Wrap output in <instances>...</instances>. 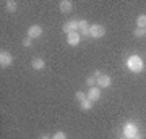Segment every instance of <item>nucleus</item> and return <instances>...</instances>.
<instances>
[{"mask_svg":"<svg viewBox=\"0 0 146 139\" xmlns=\"http://www.w3.org/2000/svg\"><path fill=\"white\" fill-rule=\"evenodd\" d=\"M125 63H127V68L131 73H141L145 70V62H143V58L140 55H130V57L127 58Z\"/></svg>","mask_w":146,"mask_h":139,"instance_id":"f257e3e1","label":"nucleus"},{"mask_svg":"<svg viewBox=\"0 0 146 139\" xmlns=\"http://www.w3.org/2000/svg\"><path fill=\"white\" fill-rule=\"evenodd\" d=\"M106 36V28L102 24H98V23H94L91 24L89 28V37H94V39H101V37Z\"/></svg>","mask_w":146,"mask_h":139,"instance_id":"f03ea898","label":"nucleus"},{"mask_svg":"<svg viewBox=\"0 0 146 139\" xmlns=\"http://www.w3.org/2000/svg\"><path fill=\"white\" fill-rule=\"evenodd\" d=\"M62 29H63V32L65 34H70V32H76L80 29V21L78 20H70V21H67V23H63V26H62Z\"/></svg>","mask_w":146,"mask_h":139,"instance_id":"7ed1b4c3","label":"nucleus"},{"mask_svg":"<svg viewBox=\"0 0 146 139\" xmlns=\"http://www.w3.org/2000/svg\"><path fill=\"white\" fill-rule=\"evenodd\" d=\"M138 134V126H136L135 123H131V121H128V123L123 126V136L128 139H133Z\"/></svg>","mask_w":146,"mask_h":139,"instance_id":"20e7f679","label":"nucleus"},{"mask_svg":"<svg viewBox=\"0 0 146 139\" xmlns=\"http://www.w3.org/2000/svg\"><path fill=\"white\" fill-rule=\"evenodd\" d=\"M11 63H13V55L10 52H7V50L0 52V67L7 68V67H10Z\"/></svg>","mask_w":146,"mask_h":139,"instance_id":"39448f33","label":"nucleus"},{"mask_svg":"<svg viewBox=\"0 0 146 139\" xmlns=\"http://www.w3.org/2000/svg\"><path fill=\"white\" fill-rule=\"evenodd\" d=\"M42 36V26L39 24H33L28 28V36L29 39H37V37H41Z\"/></svg>","mask_w":146,"mask_h":139,"instance_id":"423d86ee","label":"nucleus"},{"mask_svg":"<svg viewBox=\"0 0 146 139\" xmlns=\"http://www.w3.org/2000/svg\"><path fill=\"white\" fill-rule=\"evenodd\" d=\"M80 41H81V34H80L78 31L76 32H70L67 36V44L68 45H72V47H76L80 44Z\"/></svg>","mask_w":146,"mask_h":139,"instance_id":"0eeeda50","label":"nucleus"},{"mask_svg":"<svg viewBox=\"0 0 146 139\" xmlns=\"http://www.w3.org/2000/svg\"><path fill=\"white\" fill-rule=\"evenodd\" d=\"M86 96H88L89 100H93V102H96V100H99L101 99V88H89L88 92H86Z\"/></svg>","mask_w":146,"mask_h":139,"instance_id":"6e6552de","label":"nucleus"},{"mask_svg":"<svg viewBox=\"0 0 146 139\" xmlns=\"http://www.w3.org/2000/svg\"><path fill=\"white\" fill-rule=\"evenodd\" d=\"M110 84H112V79L109 74H101L98 78V88H110Z\"/></svg>","mask_w":146,"mask_h":139,"instance_id":"1a4fd4ad","label":"nucleus"},{"mask_svg":"<svg viewBox=\"0 0 146 139\" xmlns=\"http://www.w3.org/2000/svg\"><path fill=\"white\" fill-rule=\"evenodd\" d=\"M89 28H91V24H89L86 20H80V29H78V32L81 34V36H88L89 37Z\"/></svg>","mask_w":146,"mask_h":139,"instance_id":"9d476101","label":"nucleus"},{"mask_svg":"<svg viewBox=\"0 0 146 139\" xmlns=\"http://www.w3.org/2000/svg\"><path fill=\"white\" fill-rule=\"evenodd\" d=\"M58 7H60V11L62 13H70V11H73V3L70 0H62L58 3Z\"/></svg>","mask_w":146,"mask_h":139,"instance_id":"9b49d317","label":"nucleus"},{"mask_svg":"<svg viewBox=\"0 0 146 139\" xmlns=\"http://www.w3.org/2000/svg\"><path fill=\"white\" fill-rule=\"evenodd\" d=\"M31 67L34 68V70H37V71H41V70H44V67H46V62L42 60V58L36 57L31 60Z\"/></svg>","mask_w":146,"mask_h":139,"instance_id":"f8f14e48","label":"nucleus"},{"mask_svg":"<svg viewBox=\"0 0 146 139\" xmlns=\"http://www.w3.org/2000/svg\"><path fill=\"white\" fill-rule=\"evenodd\" d=\"M5 8H7V11L13 13V11H16V8H18V3H16L15 0H7L5 2Z\"/></svg>","mask_w":146,"mask_h":139,"instance_id":"ddd939ff","label":"nucleus"},{"mask_svg":"<svg viewBox=\"0 0 146 139\" xmlns=\"http://www.w3.org/2000/svg\"><path fill=\"white\" fill-rule=\"evenodd\" d=\"M94 105L93 100H89V99H84L83 102H80V107H81V110H91Z\"/></svg>","mask_w":146,"mask_h":139,"instance_id":"4468645a","label":"nucleus"},{"mask_svg":"<svg viewBox=\"0 0 146 139\" xmlns=\"http://www.w3.org/2000/svg\"><path fill=\"white\" fill-rule=\"evenodd\" d=\"M136 28H141V29L146 28V15H140L136 18Z\"/></svg>","mask_w":146,"mask_h":139,"instance_id":"2eb2a0df","label":"nucleus"},{"mask_svg":"<svg viewBox=\"0 0 146 139\" xmlns=\"http://www.w3.org/2000/svg\"><path fill=\"white\" fill-rule=\"evenodd\" d=\"M86 84H88V88H96V86H98V78L96 76H88L86 78Z\"/></svg>","mask_w":146,"mask_h":139,"instance_id":"dca6fc26","label":"nucleus"},{"mask_svg":"<svg viewBox=\"0 0 146 139\" xmlns=\"http://www.w3.org/2000/svg\"><path fill=\"white\" fill-rule=\"evenodd\" d=\"M75 97H76V100H78V102H83L84 99H88V96H86V92H83V91H76Z\"/></svg>","mask_w":146,"mask_h":139,"instance_id":"f3484780","label":"nucleus"},{"mask_svg":"<svg viewBox=\"0 0 146 139\" xmlns=\"http://www.w3.org/2000/svg\"><path fill=\"white\" fill-rule=\"evenodd\" d=\"M52 139H67V134L63 133V131H57V133L52 136Z\"/></svg>","mask_w":146,"mask_h":139,"instance_id":"a211bd4d","label":"nucleus"},{"mask_svg":"<svg viewBox=\"0 0 146 139\" xmlns=\"http://www.w3.org/2000/svg\"><path fill=\"white\" fill-rule=\"evenodd\" d=\"M136 37H143V36H146V32H145V29H141V28H136L135 29V32H133Z\"/></svg>","mask_w":146,"mask_h":139,"instance_id":"6ab92c4d","label":"nucleus"},{"mask_svg":"<svg viewBox=\"0 0 146 139\" xmlns=\"http://www.w3.org/2000/svg\"><path fill=\"white\" fill-rule=\"evenodd\" d=\"M31 42H33V39L25 37V39H23V45H25V47H31Z\"/></svg>","mask_w":146,"mask_h":139,"instance_id":"aec40b11","label":"nucleus"},{"mask_svg":"<svg viewBox=\"0 0 146 139\" xmlns=\"http://www.w3.org/2000/svg\"><path fill=\"white\" fill-rule=\"evenodd\" d=\"M93 76L99 78V76H101V71H99V70H96V71H94V74H93Z\"/></svg>","mask_w":146,"mask_h":139,"instance_id":"412c9836","label":"nucleus"},{"mask_svg":"<svg viewBox=\"0 0 146 139\" xmlns=\"http://www.w3.org/2000/svg\"><path fill=\"white\" fill-rule=\"evenodd\" d=\"M133 139H143V136H141V134L138 133V134H136V136H135V138H133Z\"/></svg>","mask_w":146,"mask_h":139,"instance_id":"4be33fe9","label":"nucleus"},{"mask_svg":"<svg viewBox=\"0 0 146 139\" xmlns=\"http://www.w3.org/2000/svg\"><path fill=\"white\" fill-rule=\"evenodd\" d=\"M41 139H52V138H49V136H42Z\"/></svg>","mask_w":146,"mask_h":139,"instance_id":"5701e85b","label":"nucleus"},{"mask_svg":"<svg viewBox=\"0 0 146 139\" xmlns=\"http://www.w3.org/2000/svg\"><path fill=\"white\" fill-rule=\"evenodd\" d=\"M122 139H128V138H125V136H123V138H122Z\"/></svg>","mask_w":146,"mask_h":139,"instance_id":"b1692460","label":"nucleus"},{"mask_svg":"<svg viewBox=\"0 0 146 139\" xmlns=\"http://www.w3.org/2000/svg\"><path fill=\"white\" fill-rule=\"evenodd\" d=\"M145 32H146V28H145Z\"/></svg>","mask_w":146,"mask_h":139,"instance_id":"393cba45","label":"nucleus"}]
</instances>
